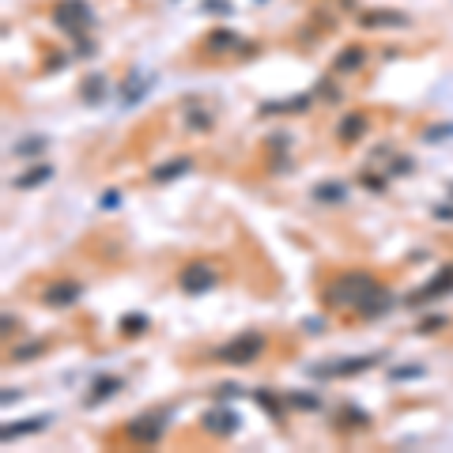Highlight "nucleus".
<instances>
[{
    "label": "nucleus",
    "instance_id": "obj_1",
    "mask_svg": "<svg viewBox=\"0 0 453 453\" xmlns=\"http://www.w3.org/2000/svg\"><path fill=\"white\" fill-rule=\"evenodd\" d=\"M378 276L374 272H366V268H348V272H340V276H332L329 280V288H325V306L332 310H351L355 313L359 310V302L366 299L374 288H378Z\"/></svg>",
    "mask_w": 453,
    "mask_h": 453
},
{
    "label": "nucleus",
    "instance_id": "obj_2",
    "mask_svg": "<svg viewBox=\"0 0 453 453\" xmlns=\"http://www.w3.org/2000/svg\"><path fill=\"white\" fill-rule=\"evenodd\" d=\"M265 348H268V340L261 332H238V336H230L227 344L216 348V359L227 366H249L265 355Z\"/></svg>",
    "mask_w": 453,
    "mask_h": 453
},
{
    "label": "nucleus",
    "instance_id": "obj_3",
    "mask_svg": "<svg viewBox=\"0 0 453 453\" xmlns=\"http://www.w3.org/2000/svg\"><path fill=\"white\" fill-rule=\"evenodd\" d=\"M53 23H57L68 38H83V34L95 27V8H91L87 0H61V4L53 8Z\"/></svg>",
    "mask_w": 453,
    "mask_h": 453
},
{
    "label": "nucleus",
    "instance_id": "obj_4",
    "mask_svg": "<svg viewBox=\"0 0 453 453\" xmlns=\"http://www.w3.org/2000/svg\"><path fill=\"white\" fill-rule=\"evenodd\" d=\"M166 419H170V412H144L136 415V419L125 423V438L133 442V446H159L163 431H166Z\"/></svg>",
    "mask_w": 453,
    "mask_h": 453
},
{
    "label": "nucleus",
    "instance_id": "obj_5",
    "mask_svg": "<svg viewBox=\"0 0 453 453\" xmlns=\"http://www.w3.org/2000/svg\"><path fill=\"white\" fill-rule=\"evenodd\" d=\"M178 288L186 295H208L219 288V272L211 268L208 261H200V257H193V261L178 272Z\"/></svg>",
    "mask_w": 453,
    "mask_h": 453
},
{
    "label": "nucleus",
    "instance_id": "obj_6",
    "mask_svg": "<svg viewBox=\"0 0 453 453\" xmlns=\"http://www.w3.org/2000/svg\"><path fill=\"white\" fill-rule=\"evenodd\" d=\"M382 363V355H355V359H329V363L313 366V378L329 382V378H351V374H366L371 366Z\"/></svg>",
    "mask_w": 453,
    "mask_h": 453
},
{
    "label": "nucleus",
    "instance_id": "obj_7",
    "mask_svg": "<svg viewBox=\"0 0 453 453\" xmlns=\"http://www.w3.org/2000/svg\"><path fill=\"white\" fill-rule=\"evenodd\" d=\"M200 423H205V431H211V438H230V434L242 427V415L235 408H227V404H211V408L200 415Z\"/></svg>",
    "mask_w": 453,
    "mask_h": 453
},
{
    "label": "nucleus",
    "instance_id": "obj_8",
    "mask_svg": "<svg viewBox=\"0 0 453 453\" xmlns=\"http://www.w3.org/2000/svg\"><path fill=\"white\" fill-rule=\"evenodd\" d=\"M80 299H83L80 280H53L50 288H42V302L50 310H68V306H76Z\"/></svg>",
    "mask_w": 453,
    "mask_h": 453
},
{
    "label": "nucleus",
    "instance_id": "obj_9",
    "mask_svg": "<svg viewBox=\"0 0 453 453\" xmlns=\"http://www.w3.org/2000/svg\"><path fill=\"white\" fill-rule=\"evenodd\" d=\"M450 291H453V265L438 268V272H434L419 291H412V295H408V306H419V302H434V299H446Z\"/></svg>",
    "mask_w": 453,
    "mask_h": 453
},
{
    "label": "nucleus",
    "instance_id": "obj_10",
    "mask_svg": "<svg viewBox=\"0 0 453 453\" xmlns=\"http://www.w3.org/2000/svg\"><path fill=\"white\" fill-rule=\"evenodd\" d=\"M355 23L363 31H393V27H408L412 20L404 12H396V8H374V12H359Z\"/></svg>",
    "mask_w": 453,
    "mask_h": 453
},
{
    "label": "nucleus",
    "instance_id": "obj_11",
    "mask_svg": "<svg viewBox=\"0 0 453 453\" xmlns=\"http://www.w3.org/2000/svg\"><path fill=\"white\" fill-rule=\"evenodd\" d=\"M366 133H371V117H366L363 110H351V114H344V117H340V125H336V140L344 147L359 144Z\"/></svg>",
    "mask_w": 453,
    "mask_h": 453
},
{
    "label": "nucleus",
    "instance_id": "obj_12",
    "mask_svg": "<svg viewBox=\"0 0 453 453\" xmlns=\"http://www.w3.org/2000/svg\"><path fill=\"white\" fill-rule=\"evenodd\" d=\"M389 310H393V291L385 288V283H378V288H374L371 295H366L363 302H359V310H355V313H359L363 321H374V318H385Z\"/></svg>",
    "mask_w": 453,
    "mask_h": 453
},
{
    "label": "nucleus",
    "instance_id": "obj_13",
    "mask_svg": "<svg viewBox=\"0 0 453 453\" xmlns=\"http://www.w3.org/2000/svg\"><path fill=\"white\" fill-rule=\"evenodd\" d=\"M189 170H193V159H189V155H178V159H166L159 166H151V174H147V178H151L155 186H170V181L186 178Z\"/></svg>",
    "mask_w": 453,
    "mask_h": 453
},
{
    "label": "nucleus",
    "instance_id": "obj_14",
    "mask_svg": "<svg viewBox=\"0 0 453 453\" xmlns=\"http://www.w3.org/2000/svg\"><path fill=\"white\" fill-rule=\"evenodd\" d=\"M121 389H125V378H117V374H98L95 385L87 389V408H95V404L110 401V396L121 393Z\"/></svg>",
    "mask_w": 453,
    "mask_h": 453
},
{
    "label": "nucleus",
    "instance_id": "obj_15",
    "mask_svg": "<svg viewBox=\"0 0 453 453\" xmlns=\"http://www.w3.org/2000/svg\"><path fill=\"white\" fill-rule=\"evenodd\" d=\"M205 45H208V53H211V57H223V53H238L246 42L238 38L235 31H227V27H216V31H211L208 38H205Z\"/></svg>",
    "mask_w": 453,
    "mask_h": 453
},
{
    "label": "nucleus",
    "instance_id": "obj_16",
    "mask_svg": "<svg viewBox=\"0 0 453 453\" xmlns=\"http://www.w3.org/2000/svg\"><path fill=\"white\" fill-rule=\"evenodd\" d=\"M366 64V50L363 45H344V50L332 57V72L336 76H351V72H359Z\"/></svg>",
    "mask_w": 453,
    "mask_h": 453
},
{
    "label": "nucleus",
    "instance_id": "obj_17",
    "mask_svg": "<svg viewBox=\"0 0 453 453\" xmlns=\"http://www.w3.org/2000/svg\"><path fill=\"white\" fill-rule=\"evenodd\" d=\"M45 415H38V419H15V423H4L0 427V442H15V438H23V434H38L45 431Z\"/></svg>",
    "mask_w": 453,
    "mask_h": 453
},
{
    "label": "nucleus",
    "instance_id": "obj_18",
    "mask_svg": "<svg viewBox=\"0 0 453 453\" xmlns=\"http://www.w3.org/2000/svg\"><path fill=\"white\" fill-rule=\"evenodd\" d=\"M310 106H313V95H291V98H283V103H265L261 117H268V114H306Z\"/></svg>",
    "mask_w": 453,
    "mask_h": 453
},
{
    "label": "nucleus",
    "instance_id": "obj_19",
    "mask_svg": "<svg viewBox=\"0 0 453 453\" xmlns=\"http://www.w3.org/2000/svg\"><path fill=\"white\" fill-rule=\"evenodd\" d=\"M147 91H151V76H144V72H133V76L121 83V103H125V106H136V103H140V98L147 95Z\"/></svg>",
    "mask_w": 453,
    "mask_h": 453
},
{
    "label": "nucleus",
    "instance_id": "obj_20",
    "mask_svg": "<svg viewBox=\"0 0 453 453\" xmlns=\"http://www.w3.org/2000/svg\"><path fill=\"white\" fill-rule=\"evenodd\" d=\"M310 197L318 200V205H344V200H348V186H344V181H318V186L310 189Z\"/></svg>",
    "mask_w": 453,
    "mask_h": 453
},
{
    "label": "nucleus",
    "instance_id": "obj_21",
    "mask_svg": "<svg viewBox=\"0 0 453 453\" xmlns=\"http://www.w3.org/2000/svg\"><path fill=\"white\" fill-rule=\"evenodd\" d=\"M336 427L340 431H366L371 427V415L359 408V404H344V408L336 412Z\"/></svg>",
    "mask_w": 453,
    "mask_h": 453
},
{
    "label": "nucleus",
    "instance_id": "obj_22",
    "mask_svg": "<svg viewBox=\"0 0 453 453\" xmlns=\"http://www.w3.org/2000/svg\"><path fill=\"white\" fill-rule=\"evenodd\" d=\"M53 178V166L50 163H34V170H23L20 178L12 181L15 189H38V186H45V181Z\"/></svg>",
    "mask_w": 453,
    "mask_h": 453
},
{
    "label": "nucleus",
    "instance_id": "obj_23",
    "mask_svg": "<svg viewBox=\"0 0 453 453\" xmlns=\"http://www.w3.org/2000/svg\"><path fill=\"white\" fill-rule=\"evenodd\" d=\"M147 325H151V318H147V313H125L121 321H117V332H121V336H140V332H147Z\"/></svg>",
    "mask_w": 453,
    "mask_h": 453
},
{
    "label": "nucleus",
    "instance_id": "obj_24",
    "mask_svg": "<svg viewBox=\"0 0 453 453\" xmlns=\"http://www.w3.org/2000/svg\"><path fill=\"white\" fill-rule=\"evenodd\" d=\"M253 396H257V404L265 408V415H272L276 423L283 419V404H288V396H276V393H268V389H257Z\"/></svg>",
    "mask_w": 453,
    "mask_h": 453
},
{
    "label": "nucleus",
    "instance_id": "obj_25",
    "mask_svg": "<svg viewBox=\"0 0 453 453\" xmlns=\"http://www.w3.org/2000/svg\"><path fill=\"white\" fill-rule=\"evenodd\" d=\"M38 355H45V340H27V344L8 351V359H12V363H27V359H38Z\"/></svg>",
    "mask_w": 453,
    "mask_h": 453
},
{
    "label": "nucleus",
    "instance_id": "obj_26",
    "mask_svg": "<svg viewBox=\"0 0 453 453\" xmlns=\"http://www.w3.org/2000/svg\"><path fill=\"white\" fill-rule=\"evenodd\" d=\"M80 95H83V103L98 106V103H103V98H106V80H103V76H91V80H83Z\"/></svg>",
    "mask_w": 453,
    "mask_h": 453
},
{
    "label": "nucleus",
    "instance_id": "obj_27",
    "mask_svg": "<svg viewBox=\"0 0 453 453\" xmlns=\"http://www.w3.org/2000/svg\"><path fill=\"white\" fill-rule=\"evenodd\" d=\"M186 121H189V128H197V133H205V128H211V125H216V117H211V114H205V110H200V106H189V110H186Z\"/></svg>",
    "mask_w": 453,
    "mask_h": 453
},
{
    "label": "nucleus",
    "instance_id": "obj_28",
    "mask_svg": "<svg viewBox=\"0 0 453 453\" xmlns=\"http://www.w3.org/2000/svg\"><path fill=\"white\" fill-rule=\"evenodd\" d=\"M288 404H291V408H299V412H318L321 408V401L313 393H288Z\"/></svg>",
    "mask_w": 453,
    "mask_h": 453
},
{
    "label": "nucleus",
    "instance_id": "obj_29",
    "mask_svg": "<svg viewBox=\"0 0 453 453\" xmlns=\"http://www.w3.org/2000/svg\"><path fill=\"white\" fill-rule=\"evenodd\" d=\"M446 325H450L446 313H431L427 321H419V325H415V332H419V336H431V332H438V329H446Z\"/></svg>",
    "mask_w": 453,
    "mask_h": 453
},
{
    "label": "nucleus",
    "instance_id": "obj_30",
    "mask_svg": "<svg viewBox=\"0 0 453 453\" xmlns=\"http://www.w3.org/2000/svg\"><path fill=\"white\" fill-rule=\"evenodd\" d=\"M200 12H216V15H230L235 12V4H230V0H205V4H200Z\"/></svg>",
    "mask_w": 453,
    "mask_h": 453
},
{
    "label": "nucleus",
    "instance_id": "obj_31",
    "mask_svg": "<svg viewBox=\"0 0 453 453\" xmlns=\"http://www.w3.org/2000/svg\"><path fill=\"white\" fill-rule=\"evenodd\" d=\"M450 136H453V125H434V128H427V133H423V140L442 144V140H450Z\"/></svg>",
    "mask_w": 453,
    "mask_h": 453
},
{
    "label": "nucleus",
    "instance_id": "obj_32",
    "mask_svg": "<svg viewBox=\"0 0 453 453\" xmlns=\"http://www.w3.org/2000/svg\"><path fill=\"white\" fill-rule=\"evenodd\" d=\"M318 95H321V98H329V103H340V87H336V83H332L329 76L318 83Z\"/></svg>",
    "mask_w": 453,
    "mask_h": 453
},
{
    "label": "nucleus",
    "instance_id": "obj_33",
    "mask_svg": "<svg viewBox=\"0 0 453 453\" xmlns=\"http://www.w3.org/2000/svg\"><path fill=\"white\" fill-rule=\"evenodd\" d=\"M45 151V140H20L15 144V155H38Z\"/></svg>",
    "mask_w": 453,
    "mask_h": 453
},
{
    "label": "nucleus",
    "instance_id": "obj_34",
    "mask_svg": "<svg viewBox=\"0 0 453 453\" xmlns=\"http://www.w3.org/2000/svg\"><path fill=\"white\" fill-rule=\"evenodd\" d=\"M389 378H396V382H412V378H423V366H396Z\"/></svg>",
    "mask_w": 453,
    "mask_h": 453
},
{
    "label": "nucleus",
    "instance_id": "obj_35",
    "mask_svg": "<svg viewBox=\"0 0 453 453\" xmlns=\"http://www.w3.org/2000/svg\"><path fill=\"white\" fill-rule=\"evenodd\" d=\"M103 208H106V211L121 208V193H117V189H106V193H103Z\"/></svg>",
    "mask_w": 453,
    "mask_h": 453
},
{
    "label": "nucleus",
    "instance_id": "obj_36",
    "mask_svg": "<svg viewBox=\"0 0 453 453\" xmlns=\"http://www.w3.org/2000/svg\"><path fill=\"white\" fill-rule=\"evenodd\" d=\"M363 186L371 189V193H382V189H385V181L378 178V174H363Z\"/></svg>",
    "mask_w": 453,
    "mask_h": 453
},
{
    "label": "nucleus",
    "instance_id": "obj_37",
    "mask_svg": "<svg viewBox=\"0 0 453 453\" xmlns=\"http://www.w3.org/2000/svg\"><path fill=\"white\" fill-rule=\"evenodd\" d=\"M434 219H442V223H450V219H453V205H438V208H434Z\"/></svg>",
    "mask_w": 453,
    "mask_h": 453
},
{
    "label": "nucleus",
    "instance_id": "obj_38",
    "mask_svg": "<svg viewBox=\"0 0 453 453\" xmlns=\"http://www.w3.org/2000/svg\"><path fill=\"white\" fill-rule=\"evenodd\" d=\"M12 332H15V318H12V313H4V325H0V336H12Z\"/></svg>",
    "mask_w": 453,
    "mask_h": 453
},
{
    "label": "nucleus",
    "instance_id": "obj_39",
    "mask_svg": "<svg viewBox=\"0 0 453 453\" xmlns=\"http://www.w3.org/2000/svg\"><path fill=\"white\" fill-rule=\"evenodd\" d=\"M15 401H20V389H4V393H0V404H15Z\"/></svg>",
    "mask_w": 453,
    "mask_h": 453
},
{
    "label": "nucleus",
    "instance_id": "obj_40",
    "mask_svg": "<svg viewBox=\"0 0 453 453\" xmlns=\"http://www.w3.org/2000/svg\"><path fill=\"white\" fill-rule=\"evenodd\" d=\"M450 197H453V181H450Z\"/></svg>",
    "mask_w": 453,
    "mask_h": 453
}]
</instances>
